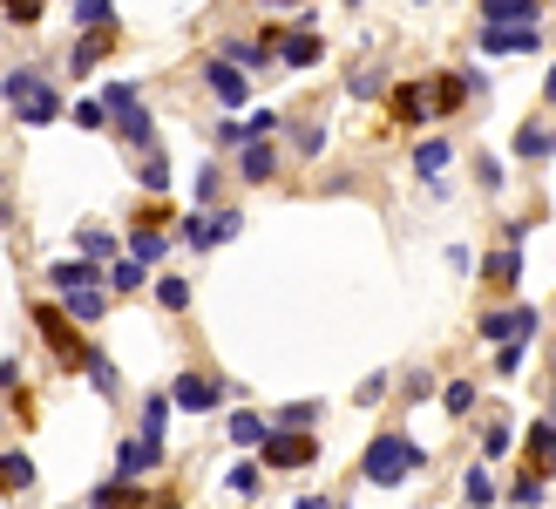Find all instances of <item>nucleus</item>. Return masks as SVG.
Returning <instances> with one entry per match:
<instances>
[{"label":"nucleus","mask_w":556,"mask_h":509,"mask_svg":"<svg viewBox=\"0 0 556 509\" xmlns=\"http://www.w3.org/2000/svg\"><path fill=\"white\" fill-rule=\"evenodd\" d=\"M0 102H8L27 129L62 123V96H54V82H48L41 69H14V75H0Z\"/></svg>","instance_id":"f257e3e1"},{"label":"nucleus","mask_w":556,"mask_h":509,"mask_svg":"<svg viewBox=\"0 0 556 509\" xmlns=\"http://www.w3.org/2000/svg\"><path fill=\"white\" fill-rule=\"evenodd\" d=\"M428 456H421V448H414L407 435H380V442H367V456H359V469H367V483H401V475H414V469H421Z\"/></svg>","instance_id":"f03ea898"},{"label":"nucleus","mask_w":556,"mask_h":509,"mask_svg":"<svg viewBox=\"0 0 556 509\" xmlns=\"http://www.w3.org/2000/svg\"><path fill=\"white\" fill-rule=\"evenodd\" d=\"M258 442H265V462L271 469H305V462L319 456V442L305 435V429H265Z\"/></svg>","instance_id":"7ed1b4c3"},{"label":"nucleus","mask_w":556,"mask_h":509,"mask_svg":"<svg viewBox=\"0 0 556 509\" xmlns=\"http://www.w3.org/2000/svg\"><path fill=\"white\" fill-rule=\"evenodd\" d=\"M35 326L48 333L54 360H62V367H81V353H89V347L75 339V320H68V313H54V306H35Z\"/></svg>","instance_id":"20e7f679"},{"label":"nucleus","mask_w":556,"mask_h":509,"mask_svg":"<svg viewBox=\"0 0 556 509\" xmlns=\"http://www.w3.org/2000/svg\"><path fill=\"white\" fill-rule=\"evenodd\" d=\"M482 48L489 54H530V48H543V35L530 21H482Z\"/></svg>","instance_id":"39448f33"},{"label":"nucleus","mask_w":556,"mask_h":509,"mask_svg":"<svg viewBox=\"0 0 556 509\" xmlns=\"http://www.w3.org/2000/svg\"><path fill=\"white\" fill-rule=\"evenodd\" d=\"M543 320H536V306H516V313H489L482 320V339H503V347H509V339H530Z\"/></svg>","instance_id":"423d86ee"},{"label":"nucleus","mask_w":556,"mask_h":509,"mask_svg":"<svg viewBox=\"0 0 556 509\" xmlns=\"http://www.w3.org/2000/svg\"><path fill=\"white\" fill-rule=\"evenodd\" d=\"M109 48H116V21H102V27H89V35L75 41V75H96Z\"/></svg>","instance_id":"0eeeda50"},{"label":"nucleus","mask_w":556,"mask_h":509,"mask_svg":"<svg viewBox=\"0 0 556 509\" xmlns=\"http://www.w3.org/2000/svg\"><path fill=\"white\" fill-rule=\"evenodd\" d=\"M170 394H177V408H190V414H211V408H217V394H225V387H217V381H204V374H184Z\"/></svg>","instance_id":"6e6552de"},{"label":"nucleus","mask_w":556,"mask_h":509,"mask_svg":"<svg viewBox=\"0 0 556 509\" xmlns=\"http://www.w3.org/2000/svg\"><path fill=\"white\" fill-rule=\"evenodd\" d=\"M156 462H163V442L136 435V442H123V456H116V475H150Z\"/></svg>","instance_id":"1a4fd4ad"},{"label":"nucleus","mask_w":556,"mask_h":509,"mask_svg":"<svg viewBox=\"0 0 556 509\" xmlns=\"http://www.w3.org/2000/svg\"><path fill=\"white\" fill-rule=\"evenodd\" d=\"M190 232V245H225V238H238V211H217V218H198V224H184Z\"/></svg>","instance_id":"9d476101"},{"label":"nucleus","mask_w":556,"mask_h":509,"mask_svg":"<svg viewBox=\"0 0 556 509\" xmlns=\"http://www.w3.org/2000/svg\"><path fill=\"white\" fill-rule=\"evenodd\" d=\"M244 177H252V184H271L278 177V150L265 144V136H244Z\"/></svg>","instance_id":"9b49d317"},{"label":"nucleus","mask_w":556,"mask_h":509,"mask_svg":"<svg viewBox=\"0 0 556 509\" xmlns=\"http://www.w3.org/2000/svg\"><path fill=\"white\" fill-rule=\"evenodd\" d=\"M48 286H54V293L96 286V259H62V265H48Z\"/></svg>","instance_id":"f8f14e48"},{"label":"nucleus","mask_w":556,"mask_h":509,"mask_svg":"<svg viewBox=\"0 0 556 509\" xmlns=\"http://www.w3.org/2000/svg\"><path fill=\"white\" fill-rule=\"evenodd\" d=\"M278 62H286V69H313L319 62V35H305V27L286 35V41H278Z\"/></svg>","instance_id":"ddd939ff"},{"label":"nucleus","mask_w":556,"mask_h":509,"mask_svg":"<svg viewBox=\"0 0 556 509\" xmlns=\"http://www.w3.org/2000/svg\"><path fill=\"white\" fill-rule=\"evenodd\" d=\"M129 251H136V259H143V265H156L163 251H170V238H163L156 224H136V232H129Z\"/></svg>","instance_id":"4468645a"},{"label":"nucleus","mask_w":556,"mask_h":509,"mask_svg":"<svg viewBox=\"0 0 556 509\" xmlns=\"http://www.w3.org/2000/svg\"><path fill=\"white\" fill-rule=\"evenodd\" d=\"M211 89H217V102H231V109H238V102H244V75L225 69V62H211Z\"/></svg>","instance_id":"2eb2a0df"},{"label":"nucleus","mask_w":556,"mask_h":509,"mask_svg":"<svg viewBox=\"0 0 556 509\" xmlns=\"http://www.w3.org/2000/svg\"><path fill=\"white\" fill-rule=\"evenodd\" d=\"M62 299H68V320H102V306H109L96 286H75V293H62Z\"/></svg>","instance_id":"dca6fc26"},{"label":"nucleus","mask_w":556,"mask_h":509,"mask_svg":"<svg viewBox=\"0 0 556 509\" xmlns=\"http://www.w3.org/2000/svg\"><path fill=\"white\" fill-rule=\"evenodd\" d=\"M482 14L489 21H536L543 8H536V0H482Z\"/></svg>","instance_id":"f3484780"},{"label":"nucleus","mask_w":556,"mask_h":509,"mask_svg":"<svg viewBox=\"0 0 556 509\" xmlns=\"http://www.w3.org/2000/svg\"><path fill=\"white\" fill-rule=\"evenodd\" d=\"M35 483V462L27 456H0V489H27Z\"/></svg>","instance_id":"a211bd4d"},{"label":"nucleus","mask_w":556,"mask_h":509,"mask_svg":"<svg viewBox=\"0 0 556 509\" xmlns=\"http://www.w3.org/2000/svg\"><path fill=\"white\" fill-rule=\"evenodd\" d=\"M81 367H89V381H96V387L109 394V401H116V387H123V374H116V367H109L102 353H81Z\"/></svg>","instance_id":"6ab92c4d"},{"label":"nucleus","mask_w":556,"mask_h":509,"mask_svg":"<svg viewBox=\"0 0 556 509\" xmlns=\"http://www.w3.org/2000/svg\"><path fill=\"white\" fill-rule=\"evenodd\" d=\"M448 144H441V136H434V144H421V150H414V170H421V177H434V170H448Z\"/></svg>","instance_id":"aec40b11"},{"label":"nucleus","mask_w":556,"mask_h":509,"mask_svg":"<svg viewBox=\"0 0 556 509\" xmlns=\"http://www.w3.org/2000/svg\"><path fill=\"white\" fill-rule=\"evenodd\" d=\"M75 8V21L81 27H102V21H116V8H109V0H68Z\"/></svg>","instance_id":"412c9836"},{"label":"nucleus","mask_w":556,"mask_h":509,"mask_svg":"<svg viewBox=\"0 0 556 509\" xmlns=\"http://www.w3.org/2000/svg\"><path fill=\"white\" fill-rule=\"evenodd\" d=\"M156 299L170 306V313H184V306H190V286H184V278H170V272H163V278H156Z\"/></svg>","instance_id":"4be33fe9"},{"label":"nucleus","mask_w":556,"mask_h":509,"mask_svg":"<svg viewBox=\"0 0 556 509\" xmlns=\"http://www.w3.org/2000/svg\"><path fill=\"white\" fill-rule=\"evenodd\" d=\"M549 442H556V435H549V414H543L536 429H530V462H536L543 475H549Z\"/></svg>","instance_id":"5701e85b"},{"label":"nucleus","mask_w":556,"mask_h":509,"mask_svg":"<svg viewBox=\"0 0 556 509\" xmlns=\"http://www.w3.org/2000/svg\"><path fill=\"white\" fill-rule=\"evenodd\" d=\"M258 435H265L258 414H231V442H238V448H258Z\"/></svg>","instance_id":"b1692460"},{"label":"nucleus","mask_w":556,"mask_h":509,"mask_svg":"<svg viewBox=\"0 0 556 509\" xmlns=\"http://www.w3.org/2000/svg\"><path fill=\"white\" fill-rule=\"evenodd\" d=\"M394 109H401V123H421V116H428V89H401Z\"/></svg>","instance_id":"393cba45"},{"label":"nucleus","mask_w":556,"mask_h":509,"mask_svg":"<svg viewBox=\"0 0 556 509\" xmlns=\"http://www.w3.org/2000/svg\"><path fill=\"white\" fill-rule=\"evenodd\" d=\"M81 259H116V238H109V232H96V224H89V232H81Z\"/></svg>","instance_id":"a878e982"},{"label":"nucleus","mask_w":556,"mask_h":509,"mask_svg":"<svg viewBox=\"0 0 556 509\" xmlns=\"http://www.w3.org/2000/svg\"><path fill=\"white\" fill-rule=\"evenodd\" d=\"M136 184H143V190H170V157H150V163H143V177H136Z\"/></svg>","instance_id":"bb28decb"},{"label":"nucleus","mask_w":556,"mask_h":509,"mask_svg":"<svg viewBox=\"0 0 556 509\" xmlns=\"http://www.w3.org/2000/svg\"><path fill=\"white\" fill-rule=\"evenodd\" d=\"M41 14H48V0H8V21L14 27H35Z\"/></svg>","instance_id":"cd10ccee"},{"label":"nucleus","mask_w":556,"mask_h":509,"mask_svg":"<svg viewBox=\"0 0 556 509\" xmlns=\"http://www.w3.org/2000/svg\"><path fill=\"white\" fill-rule=\"evenodd\" d=\"M468 502H495V475H489V462L468 469Z\"/></svg>","instance_id":"c85d7f7f"},{"label":"nucleus","mask_w":556,"mask_h":509,"mask_svg":"<svg viewBox=\"0 0 556 509\" xmlns=\"http://www.w3.org/2000/svg\"><path fill=\"white\" fill-rule=\"evenodd\" d=\"M163 429H170V401H150V408H143V435L163 442Z\"/></svg>","instance_id":"c756f323"},{"label":"nucleus","mask_w":556,"mask_h":509,"mask_svg":"<svg viewBox=\"0 0 556 509\" xmlns=\"http://www.w3.org/2000/svg\"><path fill=\"white\" fill-rule=\"evenodd\" d=\"M516 150H522V157H549V129H536V123H530V129L516 136Z\"/></svg>","instance_id":"7c9ffc66"},{"label":"nucleus","mask_w":556,"mask_h":509,"mask_svg":"<svg viewBox=\"0 0 556 509\" xmlns=\"http://www.w3.org/2000/svg\"><path fill=\"white\" fill-rule=\"evenodd\" d=\"M278 421H286V429H313V421H319V401H292Z\"/></svg>","instance_id":"2f4dec72"},{"label":"nucleus","mask_w":556,"mask_h":509,"mask_svg":"<svg viewBox=\"0 0 556 509\" xmlns=\"http://www.w3.org/2000/svg\"><path fill=\"white\" fill-rule=\"evenodd\" d=\"M441 401H448V414H468V408H476V387H468V381H455L448 394H441Z\"/></svg>","instance_id":"473e14b6"},{"label":"nucleus","mask_w":556,"mask_h":509,"mask_svg":"<svg viewBox=\"0 0 556 509\" xmlns=\"http://www.w3.org/2000/svg\"><path fill=\"white\" fill-rule=\"evenodd\" d=\"M549 496V475H522L516 483V502H543Z\"/></svg>","instance_id":"72a5a7b5"},{"label":"nucleus","mask_w":556,"mask_h":509,"mask_svg":"<svg viewBox=\"0 0 556 509\" xmlns=\"http://www.w3.org/2000/svg\"><path fill=\"white\" fill-rule=\"evenodd\" d=\"M271 129H278L271 109H258V116H244V123H238V136H271Z\"/></svg>","instance_id":"f704fd0d"},{"label":"nucleus","mask_w":556,"mask_h":509,"mask_svg":"<svg viewBox=\"0 0 556 509\" xmlns=\"http://www.w3.org/2000/svg\"><path fill=\"white\" fill-rule=\"evenodd\" d=\"M225 54H231V62H244V69H265V48H252V41H231Z\"/></svg>","instance_id":"c9c22d12"},{"label":"nucleus","mask_w":556,"mask_h":509,"mask_svg":"<svg viewBox=\"0 0 556 509\" xmlns=\"http://www.w3.org/2000/svg\"><path fill=\"white\" fill-rule=\"evenodd\" d=\"M129 286H143V259H123L116 265V293H129Z\"/></svg>","instance_id":"e433bc0d"},{"label":"nucleus","mask_w":556,"mask_h":509,"mask_svg":"<svg viewBox=\"0 0 556 509\" xmlns=\"http://www.w3.org/2000/svg\"><path fill=\"white\" fill-rule=\"evenodd\" d=\"M225 483H231L238 496H252V489H258V469H252V462H244V469H231V475H225Z\"/></svg>","instance_id":"4c0bfd02"},{"label":"nucleus","mask_w":556,"mask_h":509,"mask_svg":"<svg viewBox=\"0 0 556 509\" xmlns=\"http://www.w3.org/2000/svg\"><path fill=\"white\" fill-rule=\"evenodd\" d=\"M299 150H305V157H319V150H326V129H319V123H305V129H299Z\"/></svg>","instance_id":"58836bf2"},{"label":"nucleus","mask_w":556,"mask_h":509,"mask_svg":"<svg viewBox=\"0 0 556 509\" xmlns=\"http://www.w3.org/2000/svg\"><path fill=\"white\" fill-rule=\"evenodd\" d=\"M75 123H81V129H102L109 116H102V102H75Z\"/></svg>","instance_id":"ea45409f"},{"label":"nucleus","mask_w":556,"mask_h":509,"mask_svg":"<svg viewBox=\"0 0 556 509\" xmlns=\"http://www.w3.org/2000/svg\"><path fill=\"white\" fill-rule=\"evenodd\" d=\"M489 272H495V278H503V286H509V278H516V272H522V259H516V251H503V259H495V265H489Z\"/></svg>","instance_id":"a19ab883"},{"label":"nucleus","mask_w":556,"mask_h":509,"mask_svg":"<svg viewBox=\"0 0 556 509\" xmlns=\"http://www.w3.org/2000/svg\"><path fill=\"white\" fill-rule=\"evenodd\" d=\"M0 218H8V204H0Z\"/></svg>","instance_id":"79ce46f5"}]
</instances>
